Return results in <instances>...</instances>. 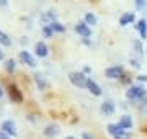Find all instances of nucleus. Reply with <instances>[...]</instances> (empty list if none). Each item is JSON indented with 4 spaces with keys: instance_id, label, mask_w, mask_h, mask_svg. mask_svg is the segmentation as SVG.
Masks as SVG:
<instances>
[{
    "instance_id": "10",
    "label": "nucleus",
    "mask_w": 147,
    "mask_h": 139,
    "mask_svg": "<svg viewBox=\"0 0 147 139\" xmlns=\"http://www.w3.org/2000/svg\"><path fill=\"white\" fill-rule=\"evenodd\" d=\"M136 22V15L132 13V11H126V13H123L119 18V25L121 26H127V25H131V23Z\"/></svg>"
},
{
    "instance_id": "19",
    "label": "nucleus",
    "mask_w": 147,
    "mask_h": 139,
    "mask_svg": "<svg viewBox=\"0 0 147 139\" xmlns=\"http://www.w3.org/2000/svg\"><path fill=\"white\" fill-rule=\"evenodd\" d=\"M49 28H51L54 33H64L65 31V26H64L62 23H59V22H53L51 25H49Z\"/></svg>"
},
{
    "instance_id": "33",
    "label": "nucleus",
    "mask_w": 147,
    "mask_h": 139,
    "mask_svg": "<svg viewBox=\"0 0 147 139\" xmlns=\"http://www.w3.org/2000/svg\"><path fill=\"white\" fill-rule=\"evenodd\" d=\"M2 59H3V53H2V51H0V61H2Z\"/></svg>"
},
{
    "instance_id": "28",
    "label": "nucleus",
    "mask_w": 147,
    "mask_h": 139,
    "mask_svg": "<svg viewBox=\"0 0 147 139\" xmlns=\"http://www.w3.org/2000/svg\"><path fill=\"white\" fill-rule=\"evenodd\" d=\"M0 139H10V138H8V134H5L3 131H0Z\"/></svg>"
},
{
    "instance_id": "26",
    "label": "nucleus",
    "mask_w": 147,
    "mask_h": 139,
    "mask_svg": "<svg viewBox=\"0 0 147 139\" xmlns=\"http://www.w3.org/2000/svg\"><path fill=\"white\" fill-rule=\"evenodd\" d=\"M131 65L134 67V69H141V62L136 61V59H131Z\"/></svg>"
},
{
    "instance_id": "21",
    "label": "nucleus",
    "mask_w": 147,
    "mask_h": 139,
    "mask_svg": "<svg viewBox=\"0 0 147 139\" xmlns=\"http://www.w3.org/2000/svg\"><path fill=\"white\" fill-rule=\"evenodd\" d=\"M15 65H16V62L13 61V59H7V61H5V70L8 72V74H13Z\"/></svg>"
},
{
    "instance_id": "22",
    "label": "nucleus",
    "mask_w": 147,
    "mask_h": 139,
    "mask_svg": "<svg viewBox=\"0 0 147 139\" xmlns=\"http://www.w3.org/2000/svg\"><path fill=\"white\" fill-rule=\"evenodd\" d=\"M132 48H134V51H136L139 56H142L144 54V49H142V43H141V39H136L134 43H132Z\"/></svg>"
},
{
    "instance_id": "18",
    "label": "nucleus",
    "mask_w": 147,
    "mask_h": 139,
    "mask_svg": "<svg viewBox=\"0 0 147 139\" xmlns=\"http://www.w3.org/2000/svg\"><path fill=\"white\" fill-rule=\"evenodd\" d=\"M84 22L87 23L88 26H95L98 20H96V16H95V13H92V11H88V13H85V20H84Z\"/></svg>"
},
{
    "instance_id": "27",
    "label": "nucleus",
    "mask_w": 147,
    "mask_h": 139,
    "mask_svg": "<svg viewBox=\"0 0 147 139\" xmlns=\"http://www.w3.org/2000/svg\"><path fill=\"white\" fill-rule=\"evenodd\" d=\"M137 80H139V82H147V75H146V74L137 75Z\"/></svg>"
},
{
    "instance_id": "12",
    "label": "nucleus",
    "mask_w": 147,
    "mask_h": 139,
    "mask_svg": "<svg viewBox=\"0 0 147 139\" xmlns=\"http://www.w3.org/2000/svg\"><path fill=\"white\" fill-rule=\"evenodd\" d=\"M87 88L90 90V93L95 96H100L101 95V87L96 84L95 80H92V79H88V82H87Z\"/></svg>"
},
{
    "instance_id": "6",
    "label": "nucleus",
    "mask_w": 147,
    "mask_h": 139,
    "mask_svg": "<svg viewBox=\"0 0 147 139\" xmlns=\"http://www.w3.org/2000/svg\"><path fill=\"white\" fill-rule=\"evenodd\" d=\"M75 31L79 33L82 38H90V36H92V28H90L85 22H79V23H77V25H75Z\"/></svg>"
},
{
    "instance_id": "1",
    "label": "nucleus",
    "mask_w": 147,
    "mask_h": 139,
    "mask_svg": "<svg viewBox=\"0 0 147 139\" xmlns=\"http://www.w3.org/2000/svg\"><path fill=\"white\" fill-rule=\"evenodd\" d=\"M126 96H127V100H144L147 96V90H146V87H142V85H131L129 88L126 90Z\"/></svg>"
},
{
    "instance_id": "17",
    "label": "nucleus",
    "mask_w": 147,
    "mask_h": 139,
    "mask_svg": "<svg viewBox=\"0 0 147 139\" xmlns=\"http://www.w3.org/2000/svg\"><path fill=\"white\" fill-rule=\"evenodd\" d=\"M34 82H36V85H38V88H39V90H46L47 84H46V80L42 79L41 74H34Z\"/></svg>"
},
{
    "instance_id": "11",
    "label": "nucleus",
    "mask_w": 147,
    "mask_h": 139,
    "mask_svg": "<svg viewBox=\"0 0 147 139\" xmlns=\"http://www.w3.org/2000/svg\"><path fill=\"white\" fill-rule=\"evenodd\" d=\"M134 28H136L137 31H139V34H141V39H146L147 38V20H139V22L134 25Z\"/></svg>"
},
{
    "instance_id": "2",
    "label": "nucleus",
    "mask_w": 147,
    "mask_h": 139,
    "mask_svg": "<svg viewBox=\"0 0 147 139\" xmlns=\"http://www.w3.org/2000/svg\"><path fill=\"white\" fill-rule=\"evenodd\" d=\"M69 80L70 84L79 88H87V82H88V77L84 74V72H70L69 74Z\"/></svg>"
},
{
    "instance_id": "7",
    "label": "nucleus",
    "mask_w": 147,
    "mask_h": 139,
    "mask_svg": "<svg viewBox=\"0 0 147 139\" xmlns=\"http://www.w3.org/2000/svg\"><path fill=\"white\" fill-rule=\"evenodd\" d=\"M0 129L5 134H8V136H16V126L11 119H5V121L2 123V128Z\"/></svg>"
},
{
    "instance_id": "29",
    "label": "nucleus",
    "mask_w": 147,
    "mask_h": 139,
    "mask_svg": "<svg viewBox=\"0 0 147 139\" xmlns=\"http://www.w3.org/2000/svg\"><path fill=\"white\" fill-rule=\"evenodd\" d=\"M82 139H93V138H92L88 133H84V134H82Z\"/></svg>"
},
{
    "instance_id": "14",
    "label": "nucleus",
    "mask_w": 147,
    "mask_h": 139,
    "mask_svg": "<svg viewBox=\"0 0 147 139\" xmlns=\"http://www.w3.org/2000/svg\"><path fill=\"white\" fill-rule=\"evenodd\" d=\"M118 124H119L123 129H131L132 128V118L129 116V115H123V116L119 118V121H118Z\"/></svg>"
},
{
    "instance_id": "31",
    "label": "nucleus",
    "mask_w": 147,
    "mask_h": 139,
    "mask_svg": "<svg viewBox=\"0 0 147 139\" xmlns=\"http://www.w3.org/2000/svg\"><path fill=\"white\" fill-rule=\"evenodd\" d=\"M90 72H92V69H90L88 65H87V67H84V74H90Z\"/></svg>"
},
{
    "instance_id": "34",
    "label": "nucleus",
    "mask_w": 147,
    "mask_h": 139,
    "mask_svg": "<svg viewBox=\"0 0 147 139\" xmlns=\"http://www.w3.org/2000/svg\"><path fill=\"white\" fill-rule=\"evenodd\" d=\"M65 139H75V138H74V136H67Z\"/></svg>"
},
{
    "instance_id": "9",
    "label": "nucleus",
    "mask_w": 147,
    "mask_h": 139,
    "mask_svg": "<svg viewBox=\"0 0 147 139\" xmlns=\"http://www.w3.org/2000/svg\"><path fill=\"white\" fill-rule=\"evenodd\" d=\"M34 54H36L38 57H46L47 54H49V49H47L44 41H38L34 44Z\"/></svg>"
},
{
    "instance_id": "3",
    "label": "nucleus",
    "mask_w": 147,
    "mask_h": 139,
    "mask_svg": "<svg viewBox=\"0 0 147 139\" xmlns=\"http://www.w3.org/2000/svg\"><path fill=\"white\" fill-rule=\"evenodd\" d=\"M18 59L21 61V64L30 65V67H36V59H34V56L30 51H20Z\"/></svg>"
},
{
    "instance_id": "25",
    "label": "nucleus",
    "mask_w": 147,
    "mask_h": 139,
    "mask_svg": "<svg viewBox=\"0 0 147 139\" xmlns=\"http://www.w3.org/2000/svg\"><path fill=\"white\" fill-rule=\"evenodd\" d=\"M113 139H131V133H129V131H123V133L116 134Z\"/></svg>"
},
{
    "instance_id": "15",
    "label": "nucleus",
    "mask_w": 147,
    "mask_h": 139,
    "mask_svg": "<svg viewBox=\"0 0 147 139\" xmlns=\"http://www.w3.org/2000/svg\"><path fill=\"white\" fill-rule=\"evenodd\" d=\"M41 22H42V23H46V25H51L53 22H57V20H56V13H54L53 10L44 11V13L41 15Z\"/></svg>"
},
{
    "instance_id": "4",
    "label": "nucleus",
    "mask_w": 147,
    "mask_h": 139,
    "mask_svg": "<svg viewBox=\"0 0 147 139\" xmlns=\"http://www.w3.org/2000/svg\"><path fill=\"white\" fill-rule=\"evenodd\" d=\"M105 75L108 79H121L124 75V69L121 65H111L105 70Z\"/></svg>"
},
{
    "instance_id": "30",
    "label": "nucleus",
    "mask_w": 147,
    "mask_h": 139,
    "mask_svg": "<svg viewBox=\"0 0 147 139\" xmlns=\"http://www.w3.org/2000/svg\"><path fill=\"white\" fill-rule=\"evenodd\" d=\"M8 5V0H0V7H7Z\"/></svg>"
},
{
    "instance_id": "24",
    "label": "nucleus",
    "mask_w": 147,
    "mask_h": 139,
    "mask_svg": "<svg viewBox=\"0 0 147 139\" xmlns=\"http://www.w3.org/2000/svg\"><path fill=\"white\" fill-rule=\"evenodd\" d=\"M54 31L49 28V25H44V28H42V36L44 38H53Z\"/></svg>"
},
{
    "instance_id": "5",
    "label": "nucleus",
    "mask_w": 147,
    "mask_h": 139,
    "mask_svg": "<svg viewBox=\"0 0 147 139\" xmlns=\"http://www.w3.org/2000/svg\"><path fill=\"white\" fill-rule=\"evenodd\" d=\"M100 110L105 116H111V115H115V111H116V105H115L113 100H105V102L101 103Z\"/></svg>"
},
{
    "instance_id": "23",
    "label": "nucleus",
    "mask_w": 147,
    "mask_h": 139,
    "mask_svg": "<svg viewBox=\"0 0 147 139\" xmlns=\"http://www.w3.org/2000/svg\"><path fill=\"white\" fill-rule=\"evenodd\" d=\"M134 3H136V8L137 10H146L147 7V0H134Z\"/></svg>"
},
{
    "instance_id": "16",
    "label": "nucleus",
    "mask_w": 147,
    "mask_h": 139,
    "mask_svg": "<svg viewBox=\"0 0 147 139\" xmlns=\"http://www.w3.org/2000/svg\"><path fill=\"white\" fill-rule=\"evenodd\" d=\"M106 131H108V133H110L111 136L115 138L116 134L123 133V131H126V129H123V128H121V126H119L118 123H116V124H113V123H111V124H108V126H106Z\"/></svg>"
},
{
    "instance_id": "32",
    "label": "nucleus",
    "mask_w": 147,
    "mask_h": 139,
    "mask_svg": "<svg viewBox=\"0 0 147 139\" xmlns=\"http://www.w3.org/2000/svg\"><path fill=\"white\" fill-rule=\"evenodd\" d=\"M2 95H3V90H2V87H0V98H2Z\"/></svg>"
},
{
    "instance_id": "35",
    "label": "nucleus",
    "mask_w": 147,
    "mask_h": 139,
    "mask_svg": "<svg viewBox=\"0 0 147 139\" xmlns=\"http://www.w3.org/2000/svg\"><path fill=\"white\" fill-rule=\"evenodd\" d=\"M146 51H147V49H146Z\"/></svg>"
},
{
    "instance_id": "20",
    "label": "nucleus",
    "mask_w": 147,
    "mask_h": 139,
    "mask_svg": "<svg viewBox=\"0 0 147 139\" xmlns=\"http://www.w3.org/2000/svg\"><path fill=\"white\" fill-rule=\"evenodd\" d=\"M0 44H2V46H7V48H8V46H11V39L8 38V34H7V33H3L2 30H0Z\"/></svg>"
},
{
    "instance_id": "8",
    "label": "nucleus",
    "mask_w": 147,
    "mask_h": 139,
    "mask_svg": "<svg viewBox=\"0 0 147 139\" xmlns=\"http://www.w3.org/2000/svg\"><path fill=\"white\" fill-rule=\"evenodd\" d=\"M8 95H10V100L13 103H21L23 102V95H21V92L18 90L15 85L8 87Z\"/></svg>"
},
{
    "instance_id": "13",
    "label": "nucleus",
    "mask_w": 147,
    "mask_h": 139,
    "mask_svg": "<svg viewBox=\"0 0 147 139\" xmlns=\"http://www.w3.org/2000/svg\"><path fill=\"white\" fill-rule=\"evenodd\" d=\"M59 131H61V129H59L57 124H47L42 133H44V136H47V138H56L59 134Z\"/></svg>"
}]
</instances>
